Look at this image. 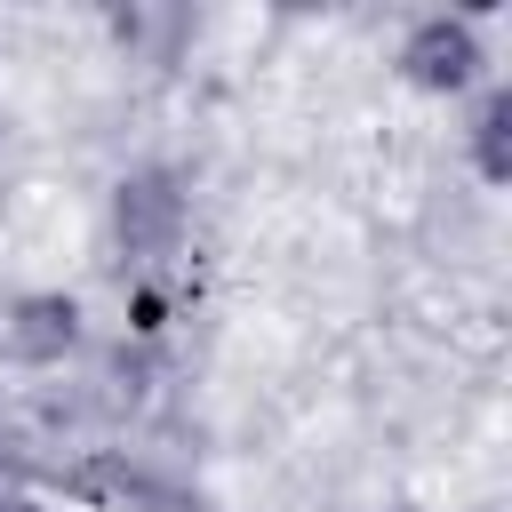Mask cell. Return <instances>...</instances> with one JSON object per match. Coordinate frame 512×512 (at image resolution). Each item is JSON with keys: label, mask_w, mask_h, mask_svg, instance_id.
<instances>
[{"label": "cell", "mask_w": 512, "mask_h": 512, "mask_svg": "<svg viewBox=\"0 0 512 512\" xmlns=\"http://www.w3.org/2000/svg\"><path fill=\"white\" fill-rule=\"evenodd\" d=\"M480 24L472 16H416L408 24V40H400V72L416 80V88H432V96H464L472 80H480Z\"/></svg>", "instance_id": "7a4b0ae2"}, {"label": "cell", "mask_w": 512, "mask_h": 512, "mask_svg": "<svg viewBox=\"0 0 512 512\" xmlns=\"http://www.w3.org/2000/svg\"><path fill=\"white\" fill-rule=\"evenodd\" d=\"M8 352L32 368H56L64 352H80V304L64 288H32L8 304Z\"/></svg>", "instance_id": "3957f363"}, {"label": "cell", "mask_w": 512, "mask_h": 512, "mask_svg": "<svg viewBox=\"0 0 512 512\" xmlns=\"http://www.w3.org/2000/svg\"><path fill=\"white\" fill-rule=\"evenodd\" d=\"M112 240H120V256H136V264L176 256V240H184V192H176L168 168L120 176V192H112Z\"/></svg>", "instance_id": "6da1fadb"}, {"label": "cell", "mask_w": 512, "mask_h": 512, "mask_svg": "<svg viewBox=\"0 0 512 512\" xmlns=\"http://www.w3.org/2000/svg\"><path fill=\"white\" fill-rule=\"evenodd\" d=\"M472 160H480L488 184L512 176V88H488L480 96V112H472Z\"/></svg>", "instance_id": "277c9868"}, {"label": "cell", "mask_w": 512, "mask_h": 512, "mask_svg": "<svg viewBox=\"0 0 512 512\" xmlns=\"http://www.w3.org/2000/svg\"><path fill=\"white\" fill-rule=\"evenodd\" d=\"M8 512H24V504H8Z\"/></svg>", "instance_id": "5b68a950"}]
</instances>
